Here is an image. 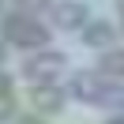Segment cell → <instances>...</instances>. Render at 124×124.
<instances>
[{"label":"cell","mask_w":124,"mask_h":124,"mask_svg":"<svg viewBox=\"0 0 124 124\" xmlns=\"http://www.w3.org/2000/svg\"><path fill=\"white\" fill-rule=\"evenodd\" d=\"M0 38L8 45H19V49H45L53 30L41 26L34 15H23V11H11V15L0 19Z\"/></svg>","instance_id":"1"},{"label":"cell","mask_w":124,"mask_h":124,"mask_svg":"<svg viewBox=\"0 0 124 124\" xmlns=\"http://www.w3.org/2000/svg\"><path fill=\"white\" fill-rule=\"evenodd\" d=\"M68 68V56L64 53H53V49H41L38 56H26L23 64V75L30 83H49V79H60V71Z\"/></svg>","instance_id":"2"},{"label":"cell","mask_w":124,"mask_h":124,"mask_svg":"<svg viewBox=\"0 0 124 124\" xmlns=\"http://www.w3.org/2000/svg\"><path fill=\"white\" fill-rule=\"evenodd\" d=\"M64 101H68V90H64V86H56V79H49V83H34V90H30V105L38 109L41 116L60 113Z\"/></svg>","instance_id":"3"},{"label":"cell","mask_w":124,"mask_h":124,"mask_svg":"<svg viewBox=\"0 0 124 124\" xmlns=\"http://www.w3.org/2000/svg\"><path fill=\"white\" fill-rule=\"evenodd\" d=\"M101 83H105V75H101V71H75V75L68 79V94H71L75 101H86V105H98Z\"/></svg>","instance_id":"4"},{"label":"cell","mask_w":124,"mask_h":124,"mask_svg":"<svg viewBox=\"0 0 124 124\" xmlns=\"http://www.w3.org/2000/svg\"><path fill=\"white\" fill-rule=\"evenodd\" d=\"M49 15H53V26H60V30H79V26H86V4L60 0V4H49Z\"/></svg>","instance_id":"5"},{"label":"cell","mask_w":124,"mask_h":124,"mask_svg":"<svg viewBox=\"0 0 124 124\" xmlns=\"http://www.w3.org/2000/svg\"><path fill=\"white\" fill-rule=\"evenodd\" d=\"M79 38H83L86 49H109L113 38H116V26L105 23V19H94L90 26H79Z\"/></svg>","instance_id":"6"},{"label":"cell","mask_w":124,"mask_h":124,"mask_svg":"<svg viewBox=\"0 0 124 124\" xmlns=\"http://www.w3.org/2000/svg\"><path fill=\"white\" fill-rule=\"evenodd\" d=\"M98 105H101V109H109V113L124 109V79L105 75V83H101V94H98Z\"/></svg>","instance_id":"7"},{"label":"cell","mask_w":124,"mask_h":124,"mask_svg":"<svg viewBox=\"0 0 124 124\" xmlns=\"http://www.w3.org/2000/svg\"><path fill=\"white\" fill-rule=\"evenodd\" d=\"M98 71L124 79V49H105V56H98Z\"/></svg>","instance_id":"8"},{"label":"cell","mask_w":124,"mask_h":124,"mask_svg":"<svg viewBox=\"0 0 124 124\" xmlns=\"http://www.w3.org/2000/svg\"><path fill=\"white\" fill-rule=\"evenodd\" d=\"M53 0H15V11H23V15H38V11H45Z\"/></svg>","instance_id":"9"},{"label":"cell","mask_w":124,"mask_h":124,"mask_svg":"<svg viewBox=\"0 0 124 124\" xmlns=\"http://www.w3.org/2000/svg\"><path fill=\"white\" fill-rule=\"evenodd\" d=\"M15 116V101H11V90L0 94V120H11Z\"/></svg>","instance_id":"10"},{"label":"cell","mask_w":124,"mask_h":124,"mask_svg":"<svg viewBox=\"0 0 124 124\" xmlns=\"http://www.w3.org/2000/svg\"><path fill=\"white\" fill-rule=\"evenodd\" d=\"M8 90H11V75L0 68V94H8Z\"/></svg>","instance_id":"11"},{"label":"cell","mask_w":124,"mask_h":124,"mask_svg":"<svg viewBox=\"0 0 124 124\" xmlns=\"http://www.w3.org/2000/svg\"><path fill=\"white\" fill-rule=\"evenodd\" d=\"M4 56H8V49H4V41H0V68H4Z\"/></svg>","instance_id":"12"},{"label":"cell","mask_w":124,"mask_h":124,"mask_svg":"<svg viewBox=\"0 0 124 124\" xmlns=\"http://www.w3.org/2000/svg\"><path fill=\"white\" fill-rule=\"evenodd\" d=\"M116 11H120V19H124V0H116Z\"/></svg>","instance_id":"13"},{"label":"cell","mask_w":124,"mask_h":124,"mask_svg":"<svg viewBox=\"0 0 124 124\" xmlns=\"http://www.w3.org/2000/svg\"><path fill=\"white\" fill-rule=\"evenodd\" d=\"M120 23H124V19H120ZM120 30H124V26H120Z\"/></svg>","instance_id":"14"}]
</instances>
